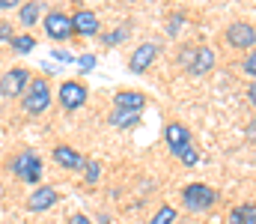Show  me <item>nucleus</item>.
<instances>
[{"label": "nucleus", "instance_id": "20e7f679", "mask_svg": "<svg viewBox=\"0 0 256 224\" xmlns=\"http://www.w3.org/2000/svg\"><path fill=\"white\" fill-rule=\"evenodd\" d=\"M86 96H90L86 84H80V81H74V78L63 81V84H60V90H57V102H60V108L68 111V114L80 111V108H84V102H86Z\"/></svg>", "mask_w": 256, "mask_h": 224}, {"label": "nucleus", "instance_id": "4be33fe9", "mask_svg": "<svg viewBox=\"0 0 256 224\" xmlns=\"http://www.w3.org/2000/svg\"><path fill=\"white\" fill-rule=\"evenodd\" d=\"M185 167H194V164H200V147H194V144H188V147L182 149L179 155H176Z\"/></svg>", "mask_w": 256, "mask_h": 224}, {"label": "nucleus", "instance_id": "473e14b6", "mask_svg": "<svg viewBox=\"0 0 256 224\" xmlns=\"http://www.w3.org/2000/svg\"><path fill=\"white\" fill-rule=\"evenodd\" d=\"M200 224H208V221H200Z\"/></svg>", "mask_w": 256, "mask_h": 224}, {"label": "nucleus", "instance_id": "bb28decb", "mask_svg": "<svg viewBox=\"0 0 256 224\" xmlns=\"http://www.w3.org/2000/svg\"><path fill=\"white\" fill-rule=\"evenodd\" d=\"M12 39H15V30L6 21H0V42H12Z\"/></svg>", "mask_w": 256, "mask_h": 224}, {"label": "nucleus", "instance_id": "f8f14e48", "mask_svg": "<svg viewBox=\"0 0 256 224\" xmlns=\"http://www.w3.org/2000/svg\"><path fill=\"white\" fill-rule=\"evenodd\" d=\"M164 144H167V149H170L173 155H179V152L188 147V144H194V141H191V132H188L182 123H167V129H164Z\"/></svg>", "mask_w": 256, "mask_h": 224}, {"label": "nucleus", "instance_id": "5701e85b", "mask_svg": "<svg viewBox=\"0 0 256 224\" xmlns=\"http://www.w3.org/2000/svg\"><path fill=\"white\" fill-rule=\"evenodd\" d=\"M182 27H185V12H173L167 18V33L176 36V33H182Z\"/></svg>", "mask_w": 256, "mask_h": 224}, {"label": "nucleus", "instance_id": "6e6552de", "mask_svg": "<svg viewBox=\"0 0 256 224\" xmlns=\"http://www.w3.org/2000/svg\"><path fill=\"white\" fill-rule=\"evenodd\" d=\"M72 30H74V36H80V39H96V36H102L98 12H92V9H78V12L72 15Z\"/></svg>", "mask_w": 256, "mask_h": 224}, {"label": "nucleus", "instance_id": "9d476101", "mask_svg": "<svg viewBox=\"0 0 256 224\" xmlns=\"http://www.w3.org/2000/svg\"><path fill=\"white\" fill-rule=\"evenodd\" d=\"M57 200H60V191L54 185H36L24 206H27V212H48Z\"/></svg>", "mask_w": 256, "mask_h": 224}, {"label": "nucleus", "instance_id": "393cba45", "mask_svg": "<svg viewBox=\"0 0 256 224\" xmlns=\"http://www.w3.org/2000/svg\"><path fill=\"white\" fill-rule=\"evenodd\" d=\"M74 63H78L80 72H92V69H96V54H84V57H78Z\"/></svg>", "mask_w": 256, "mask_h": 224}, {"label": "nucleus", "instance_id": "a878e982", "mask_svg": "<svg viewBox=\"0 0 256 224\" xmlns=\"http://www.w3.org/2000/svg\"><path fill=\"white\" fill-rule=\"evenodd\" d=\"M194 51H196V45H185V48H182V54H179V63H182V69H188V66H191Z\"/></svg>", "mask_w": 256, "mask_h": 224}, {"label": "nucleus", "instance_id": "9b49d317", "mask_svg": "<svg viewBox=\"0 0 256 224\" xmlns=\"http://www.w3.org/2000/svg\"><path fill=\"white\" fill-rule=\"evenodd\" d=\"M146 93H140V90H120V93H114V108L116 111H131V114H140L143 108H146Z\"/></svg>", "mask_w": 256, "mask_h": 224}, {"label": "nucleus", "instance_id": "a211bd4d", "mask_svg": "<svg viewBox=\"0 0 256 224\" xmlns=\"http://www.w3.org/2000/svg\"><path fill=\"white\" fill-rule=\"evenodd\" d=\"M9 48L15 54H33L36 51V36L33 33H15V39L9 42Z\"/></svg>", "mask_w": 256, "mask_h": 224}, {"label": "nucleus", "instance_id": "7ed1b4c3", "mask_svg": "<svg viewBox=\"0 0 256 224\" xmlns=\"http://www.w3.org/2000/svg\"><path fill=\"white\" fill-rule=\"evenodd\" d=\"M9 170H12L15 179H21V182H27V185H39L45 167H42L39 152H33V149H21V152H15V155L9 158Z\"/></svg>", "mask_w": 256, "mask_h": 224}, {"label": "nucleus", "instance_id": "c85d7f7f", "mask_svg": "<svg viewBox=\"0 0 256 224\" xmlns=\"http://www.w3.org/2000/svg\"><path fill=\"white\" fill-rule=\"evenodd\" d=\"M248 102L256 108V81H250V87H248Z\"/></svg>", "mask_w": 256, "mask_h": 224}, {"label": "nucleus", "instance_id": "f03ea898", "mask_svg": "<svg viewBox=\"0 0 256 224\" xmlns=\"http://www.w3.org/2000/svg\"><path fill=\"white\" fill-rule=\"evenodd\" d=\"M51 102H54L51 84H48L45 78H30V84H27V90H24V96H21V108H24V114L39 117V114H45V111L51 108Z\"/></svg>", "mask_w": 256, "mask_h": 224}, {"label": "nucleus", "instance_id": "ddd939ff", "mask_svg": "<svg viewBox=\"0 0 256 224\" xmlns=\"http://www.w3.org/2000/svg\"><path fill=\"white\" fill-rule=\"evenodd\" d=\"M51 155H54V161L63 170H84V164H86V158L74 147H68V144H57V147L51 149Z\"/></svg>", "mask_w": 256, "mask_h": 224}, {"label": "nucleus", "instance_id": "39448f33", "mask_svg": "<svg viewBox=\"0 0 256 224\" xmlns=\"http://www.w3.org/2000/svg\"><path fill=\"white\" fill-rule=\"evenodd\" d=\"M45 36L51 39V42H68L72 36H74V30H72V15H66L60 9H51V12H45Z\"/></svg>", "mask_w": 256, "mask_h": 224}, {"label": "nucleus", "instance_id": "7c9ffc66", "mask_svg": "<svg viewBox=\"0 0 256 224\" xmlns=\"http://www.w3.org/2000/svg\"><path fill=\"white\" fill-rule=\"evenodd\" d=\"M15 6V0H0V9H12Z\"/></svg>", "mask_w": 256, "mask_h": 224}, {"label": "nucleus", "instance_id": "0eeeda50", "mask_svg": "<svg viewBox=\"0 0 256 224\" xmlns=\"http://www.w3.org/2000/svg\"><path fill=\"white\" fill-rule=\"evenodd\" d=\"M27 84H30V69L12 66L9 72L0 75V96L3 99H21L24 90H27Z\"/></svg>", "mask_w": 256, "mask_h": 224}, {"label": "nucleus", "instance_id": "1a4fd4ad", "mask_svg": "<svg viewBox=\"0 0 256 224\" xmlns=\"http://www.w3.org/2000/svg\"><path fill=\"white\" fill-rule=\"evenodd\" d=\"M155 57H158V42H140L128 57V69L134 75H143L155 63Z\"/></svg>", "mask_w": 256, "mask_h": 224}, {"label": "nucleus", "instance_id": "aec40b11", "mask_svg": "<svg viewBox=\"0 0 256 224\" xmlns=\"http://www.w3.org/2000/svg\"><path fill=\"white\" fill-rule=\"evenodd\" d=\"M98 179H102V161L86 158V164H84V182H86V185H96Z\"/></svg>", "mask_w": 256, "mask_h": 224}, {"label": "nucleus", "instance_id": "2eb2a0df", "mask_svg": "<svg viewBox=\"0 0 256 224\" xmlns=\"http://www.w3.org/2000/svg\"><path fill=\"white\" fill-rule=\"evenodd\" d=\"M230 224H256V203L254 200H244L238 206L230 209Z\"/></svg>", "mask_w": 256, "mask_h": 224}, {"label": "nucleus", "instance_id": "6ab92c4d", "mask_svg": "<svg viewBox=\"0 0 256 224\" xmlns=\"http://www.w3.org/2000/svg\"><path fill=\"white\" fill-rule=\"evenodd\" d=\"M128 36H131V24H120L116 30H110V33H102L98 39H102V45H104V48H114V45L126 42Z\"/></svg>", "mask_w": 256, "mask_h": 224}, {"label": "nucleus", "instance_id": "412c9836", "mask_svg": "<svg viewBox=\"0 0 256 224\" xmlns=\"http://www.w3.org/2000/svg\"><path fill=\"white\" fill-rule=\"evenodd\" d=\"M176 221V209L170 206V203H161L158 209H155V215L149 218V224H173Z\"/></svg>", "mask_w": 256, "mask_h": 224}, {"label": "nucleus", "instance_id": "4468645a", "mask_svg": "<svg viewBox=\"0 0 256 224\" xmlns=\"http://www.w3.org/2000/svg\"><path fill=\"white\" fill-rule=\"evenodd\" d=\"M214 48L212 45H196V51H194V60L191 66L185 69L188 75H208L212 69H214Z\"/></svg>", "mask_w": 256, "mask_h": 224}, {"label": "nucleus", "instance_id": "f3484780", "mask_svg": "<svg viewBox=\"0 0 256 224\" xmlns=\"http://www.w3.org/2000/svg\"><path fill=\"white\" fill-rule=\"evenodd\" d=\"M108 123L114 126V129H134V126H140V114H131V111H110V117H108Z\"/></svg>", "mask_w": 256, "mask_h": 224}, {"label": "nucleus", "instance_id": "423d86ee", "mask_svg": "<svg viewBox=\"0 0 256 224\" xmlns=\"http://www.w3.org/2000/svg\"><path fill=\"white\" fill-rule=\"evenodd\" d=\"M226 45L236 48V51H254L256 48V27L248 24V21H232L224 33Z\"/></svg>", "mask_w": 256, "mask_h": 224}, {"label": "nucleus", "instance_id": "f257e3e1", "mask_svg": "<svg viewBox=\"0 0 256 224\" xmlns=\"http://www.w3.org/2000/svg\"><path fill=\"white\" fill-rule=\"evenodd\" d=\"M218 200H220L218 188H212V185H206V182H188V185L182 188V206H185L191 215H202V212L214 209Z\"/></svg>", "mask_w": 256, "mask_h": 224}, {"label": "nucleus", "instance_id": "2f4dec72", "mask_svg": "<svg viewBox=\"0 0 256 224\" xmlns=\"http://www.w3.org/2000/svg\"><path fill=\"white\" fill-rule=\"evenodd\" d=\"M98 224H110V215H98Z\"/></svg>", "mask_w": 256, "mask_h": 224}, {"label": "nucleus", "instance_id": "b1692460", "mask_svg": "<svg viewBox=\"0 0 256 224\" xmlns=\"http://www.w3.org/2000/svg\"><path fill=\"white\" fill-rule=\"evenodd\" d=\"M242 69H244V75H250V78L256 81V48L248 51V57L242 60Z\"/></svg>", "mask_w": 256, "mask_h": 224}, {"label": "nucleus", "instance_id": "cd10ccee", "mask_svg": "<svg viewBox=\"0 0 256 224\" xmlns=\"http://www.w3.org/2000/svg\"><path fill=\"white\" fill-rule=\"evenodd\" d=\"M66 224H96L90 215H84V212H74V215H68L66 218Z\"/></svg>", "mask_w": 256, "mask_h": 224}, {"label": "nucleus", "instance_id": "c756f323", "mask_svg": "<svg viewBox=\"0 0 256 224\" xmlns=\"http://www.w3.org/2000/svg\"><path fill=\"white\" fill-rule=\"evenodd\" d=\"M54 57H57V60H63V63H72V57H68L66 51H54Z\"/></svg>", "mask_w": 256, "mask_h": 224}, {"label": "nucleus", "instance_id": "dca6fc26", "mask_svg": "<svg viewBox=\"0 0 256 224\" xmlns=\"http://www.w3.org/2000/svg\"><path fill=\"white\" fill-rule=\"evenodd\" d=\"M42 12H45V6L42 3H21V9H18V21H21V27H36V21L42 18Z\"/></svg>", "mask_w": 256, "mask_h": 224}]
</instances>
